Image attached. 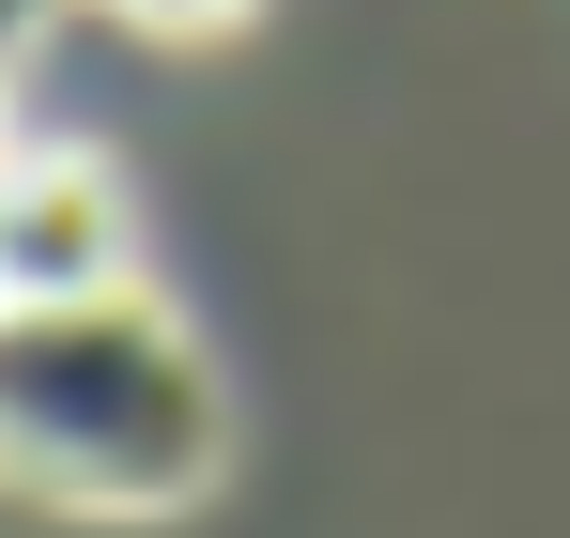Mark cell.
<instances>
[{"instance_id": "obj_2", "label": "cell", "mask_w": 570, "mask_h": 538, "mask_svg": "<svg viewBox=\"0 0 570 538\" xmlns=\"http://www.w3.org/2000/svg\"><path fill=\"white\" fill-rule=\"evenodd\" d=\"M0 247H16V292H108L139 277V216H124V170L47 139V155H0Z\"/></svg>"}, {"instance_id": "obj_3", "label": "cell", "mask_w": 570, "mask_h": 538, "mask_svg": "<svg viewBox=\"0 0 570 538\" xmlns=\"http://www.w3.org/2000/svg\"><path fill=\"white\" fill-rule=\"evenodd\" d=\"M124 31H232V16H263V0H108Z\"/></svg>"}, {"instance_id": "obj_5", "label": "cell", "mask_w": 570, "mask_h": 538, "mask_svg": "<svg viewBox=\"0 0 570 538\" xmlns=\"http://www.w3.org/2000/svg\"><path fill=\"white\" fill-rule=\"evenodd\" d=\"M0 308H16V247H0Z\"/></svg>"}, {"instance_id": "obj_1", "label": "cell", "mask_w": 570, "mask_h": 538, "mask_svg": "<svg viewBox=\"0 0 570 538\" xmlns=\"http://www.w3.org/2000/svg\"><path fill=\"white\" fill-rule=\"evenodd\" d=\"M0 477L94 524H170L232 477V385L170 292H16L0 308Z\"/></svg>"}, {"instance_id": "obj_4", "label": "cell", "mask_w": 570, "mask_h": 538, "mask_svg": "<svg viewBox=\"0 0 570 538\" xmlns=\"http://www.w3.org/2000/svg\"><path fill=\"white\" fill-rule=\"evenodd\" d=\"M47 16H62V0H0V47H31V31H47Z\"/></svg>"}]
</instances>
